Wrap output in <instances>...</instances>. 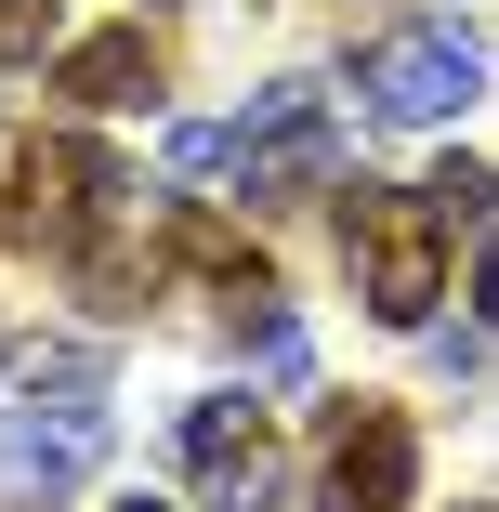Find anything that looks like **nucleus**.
Listing matches in <instances>:
<instances>
[{
    "instance_id": "f257e3e1",
    "label": "nucleus",
    "mask_w": 499,
    "mask_h": 512,
    "mask_svg": "<svg viewBox=\"0 0 499 512\" xmlns=\"http://www.w3.org/2000/svg\"><path fill=\"white\" fill-rule=\"evenodd\" d=\"M342 263H355V302L381 329H434L447 302V224L421 184H355L342 197Z\"/></svg>"
},
{
    "instance_id": "f03ea898",
    "label": "nucleus",
    "mask_w": 499,
    "mask_h": 512,
    "mask_svg": "<svg viewBox=\"0 0 499 512\" xmlns=\"http://www.w3.org/2000/svg\"><path fill=\"white\" fill-rule=\"evenodd\" d=\"M119 224H132V171H119V145L40 132V145L14 158V237H27V250L79 263V250H106Z\"/></svg>"
},
{
    "instance_id": "7ed1b4c3",
    "label": "nucleus",
    "mask_w": 499,
    "mask_h": 512,
    "mask_svg": "<svg viewBox=\"0 0 499 512\" xmlns=\"http://www.w3.org/2000/svg\"><path fill=\"white\" fill-rule=\"evenodd\" d=\"M486 92V53H473V27H447V14H421V27H381L368 53H355V106L368 119H394V132H434V119H460Z\"/></svg>"
},
{
    "instance_id": "20e7f679",
    "label": "nucleus",
    "mask_w": 499,
    "mask_h": 512,
    "mask_svg": "<svg viewBox=\"0 0 499 512\" xmlns=\"http://www.w3.org/2000/svg\"><path fill=\"white\" fill-rule=\"evenodd\" d=\"M224 171L250 211H289V197H342V119L316 92H263V106L224 132Z\"/></svg>"
},
{
    "instance_id": "39448f33",
    "label": "nucleus",
    "mask_w": 499,
    "mask_h": 512,
    "mask_svg": "<svg viewBox=\"0 0 499 512\" xmlns=\"http://www.w3.org/2000/svg\"><path fill=\"white\" fill-rule=\"evenodd\" d=\"M421 499V434H408V407H329V434H316V512H408Z\"/></svg>"
},
{
    "instance_id": "423d86ee",
    "label": "nucleus",
    "mask_w": 499,
    "mask_h": 512,
    "mask_svg": "<svg viewBox=\"0 0 499 512\" xmlns=\"http://www.w3.org/2000/svg\"><path fill=\"white\" fill-rule=\"evenodd\" d=\"M184 486H197V512H276L289 447H276V421L250 394H197L184 407Z\"/></svg>"
},
{
    "instance_id": "0eeeda50",
    "label": "nucleus",
    "mask_w": 499,
    "mask_h": 512,
    "mask_svg": "<svg viewBox=\"0 0 499 512\" xmlns=\"http://www.w3.org/2000/svg\"><path fill=\"white\" fill-rule=\"evenodd\" d=\"M0 473L40 486V499H66V486L106 473V407H92V381H53V407L40 394L14 407V421H0Z\"/></svg>"
},
{
    "instance_id": "6e6552de",
    "label": "nucleus",
    "mask_w": 499,
    "mask_h": 512,
    "mask_svg": "<svg viewBox=\"0 0 499 512\" xmlns=\"http://www.w3.org/2000/svg\"><path fill=\"white\" fill-rule=\"evenodd\" d=\"M158 263H171V276H197V289L224 302V316H250V302H276V263L250 250V224H224V211H211V197H184V211L158 224Z\"/></svg>"
},
{
    "instance_id": "1a4fd4ad",
    "label": "nucleus",
    "mask_w": 499,
    "mask_h": 512,
    "mask_svg": "<svg viewBox=\"0 0 499 512\" xmlns=\"http://www.w3.org/2000/svg\"><path fill=\"white\" fill-rule=\"evenodd\" d=\"M53 92L92 106V119H119V106H158V92H171V53H158L145 27H92V40L53 53Z\"/></svg>"
},
{
    "instance_id": "9d476101",
    "label": "nucleus",
    "mask_w": 499,
    "mask_h": 512,
    "mask_svg": "<svg viewBox=\"0 0 499 512\" xmlns=\"http://www.w3.org/2000/svg\"><path fill=\"white\" fill-rule=\"evenodd\" d=\"M237 342H250V368H263V381H316V342H303V316H289V302H250Z\"/></svg>"
},
{
    "instance_id": "9b49d317",
    "label": "nucleus",
    "mask_w": 499,
    "mask_h": 512,
    "mask_svg": "<svg viewBox=\"0 0 499 512\" xmlns=\"http://www.w3.org/2000/svg\"><path fill=\"white\" fill-rule=\"evenodd\" d=\"M421 197H434V224H447V237H460V224H473V237L499 224V171H486V158H447Z\"/></svg>"
},
{
    "instance_id": "f8f14e48",
    "label": "nucleus",
    "mask_w": 499,
    "mask_h": 512,
    "mask_svg": "<svg viewBox=\"0 0 499 512\" xmlns=\"http://www.w3.org/2000/svg\"><path fill=\"white\" fill-rule=\"evenodd\" d=\"M66 40V0H0V66H40Z\"/></svg>"
},
{
    "instance_id": "ddd939ff",
    "label": "nucleus",
    "mask_w": 499,
    "mask_h": 512,
    "mask_svg": "<svg viewBox=\"0 0 499 512\" xmlns=\"http://www.w3.org/2000/svg\"><path fill=\"white\" fill-rule=\"evenodd\" d=\"M171 171H184V184H211V171H224V132H211V119H184V132H171Z\"/></svg>"
},
{
    "instance_id": "4468645a",
    "label": "nucleus",
    "mask_w": 499,
    "mask_h": 512,
    "mask_svg": "<svg viewBox=\"0 0 499 512\" xmlns=\"http://www.w3.org/2000/svg\"><path fill=\"white\" fill-rule=\"evenodd\" d=\"M473 302H486V329H499V224H486V263H473Z\"/></svg>"
},
{
    "instance_id": "2eb2a0df",
    "label": "nucleus",
    "mask_w": 499,
    "mask_h": 512,
    "mask_svg": "<svg viewBox=\"0 0 499 512\" xmlns=\"http://www.w3.org/2000/svg\"><path fill=\"white\" fill-rule=\"evenodd\" d=\"M119 512H171V499H119Z\"/></svg>"
}]
</instances>
